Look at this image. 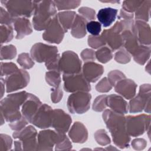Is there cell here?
Returning <instances> with one entry per match:
<instances>
[{"mask_svg":"<svg viewBox=\"0 0 151 151\" xmlns=\"http://www.w3.org/2000/svg\"><path fill=\"white\" fill-rule=\"evenodd\" d=\"M87 41L88 45L94 49L100 48L106 45V42L101 35L97 36L89 35Z\"/></svg>","mask_w":151,"mask_h":151,"instance_id":"cell-41","label":"cell"},{"mask_svg":"<svg viewBox=\"0 0 151 151\" xmlns=\"http://www.w3.org/2000/svg\"><path fill=\"white\" fill-rule=\"evenodd\" d=\"M151 1H143L142 5L135 12V18L137 21L147 22L150 18Z\"/></svg>","mask_w":151,"mask_h":151,"instance_id":"cell-29","label":"cell"},{"mask_svg":"<svg viewBox=\"0 0 151 151\" xmlns=\"http://www.w3.org/2000/svg\"><path fill=\"white\" fill-rule=\"evenodd\" d=\"M72 122L71 116L64 110L57 109L53 110L51 127L55 131L65 133L68 130Z\"/></svg>","mask_w":151,"mask_h":151,"instance_id":"cell-17","label":"cell"},{"mask_svg":"<svg viewBox=\"0 0 151 151\" xmlns=\"http://www.w3.org/2000/svg\"><path fill=\"white\" fill-rule=\"evenodd\" d=\"M107 96L106 94L97 96L93 102L92 106L93 110L97 112L104 111L107 106Z\"/></svg>","mask_w":151,"mask_h":151,"instance_id":"cell-36","label":"cell"},{"mask_svg":"<svg viewBox=\"0 0 151 151\" xmlns=\"http://www.w3.org/2000/svg\"><path fill=\"white\" fill-rule=\"evenodd\" d=\"M14 29L17 32L15 38L20 40L32 32L31 24L28 19L24 17L17 18L14 22Z\"/></svg>","mask_w":151,"mask_h":151,"instance_id":"cell-24","label":"cell"},{"mask_svg":"<svg viewBox=\"0 0 151 151\" xmlns=\"http://www.w3.org/2000/svg\"><path fill=\"white\" fill-rule=\"evenodd\" d=\"M4 80L6 86V91L9 93L25 88L29 82V75L24 69H18Z\"/></svg>","mask_w":151,"mask_h":151,"instance_id":"cell-13","label":"cell"},{"mask_svg":"<svg viewBox=\"0 0 151 151\" xmlns=\"http://www.w3.org/2000/svg\"><path fill=\"white\" fill-rule=\"evenodd\" d=\"M107 104L112 111L125 114L129 111V105L126 101L120 96L117 94H110L107 96Z\"/></svg>","mask_w":151,"mask_h":151,"instance_id":"cell-23","label":"cell"},{"mask_svg":"<svg viewBox=\"0 0 151 151\" xmlns=\"http://www.w3.org/2000/svg\"><path fill=\"white\" fill-rule=\"evenodd\" d=\"M126 78V76L120 70H112L108 74V80L109 81L111 85L114 86L117 82Z\"/></svg>","mask_w":151,"mask_h":151,"instance_id":"cell-43","label":"cell"},{"mask_svg":"<svg viewBox=\"0 0 151 151\" xmlns=\"http://www.w3.org/2000/svg\"><path fill=\"white\" fill-rule=\"evenodd\" d=\"M35 9L32 18L34 28L37 31L45 29L57 15V10L52 1H34Z\"/></svg>","mask_w":151,"mask_h":151,"instance_id":"cell-3","label":"cell"},{"mask_svg":"<svg viewBox=\"0 0 151 151\" xmlns=\"http://www.w3.org/2000/svg\"><path fill=\"white\" fill-rule=\"evenodd\" d=\"M136 88L137 84L133 80L128 78L119 81L114 86L115 91L127 100L132 99L134 97Z\"/></svg>","mask_w":151,"mask_h":151,"instance_id":"cell-21","label":"cell"},{"mask_svg":"<svg viewBox=\"0 0 151 151\" xmlns=\"http://www.w3.org/2000/svg\"><path fill=\"white\" fill-rule=\"evenodd\" d=\"M82 63L78 55L72 51L63 52L59 62L60 72L63 74H73L81 73Z\"/></svg>","mask_w":151,"mask_h":151,"instance_id":"cell-8","label":"cell"},{"mask_svg":"<svg viewBox=\"0 0 151 151\" xmlns=\"http://www.w3.org/2000/svg\"><path fill=\"white\" fill-rule=\"evenodd\" d=\"M15 19L16 18L13 17L2 6L0 7V22L1 25H11Z\"/></svg>","mask_w":151,"mask_h":151,"instance_id":"cell-42","label":"cell"},{"mask_svg":"<svg viewBox=\"0 0 151 151\" xmlns=\"http://www.w3.org/2000/svg\"><path fill=\"white\" fill-rule=\"evenodd\" d=\"M94 139L101 146H106L110 143L111 140L104 129H99L94 133Z\"/></svg>","mask_w":151,"mask_h":151,"instance_id":"cell-39","label":"cell"},{"mask_svg":"<svg viewBox=\"0 0 151 151\" xmlns=\"http://www.w3.org/2000/svg\"><path fill=\"white\" fill-rule=\"evenodd\" d=\"M105 150H117V149L113 147L112 146H109V147H106V148L105 149Z\"/></svg>","mask_w":151,"mask_h":151,"instance_id":"cell-56","label":"cell"},{"mask_svg":"<svg viewBox=\"0 0 151 151\" xmlns=\"http://www.w3.org/2000/svg\"><path fill=\"white\" fill-rule=\"evenodd\" d=\"M102 116L115 145L120 149L128 147L131 139L126 130V117L124 114L106 109Z\"/></svg>","mask_w":151,"mask_h":151,"instance_id":"cell-1","label":"cell"},{"mask_svg":"<svg viewBox=\"0 0 151 151\" xmlns=\"http://www.w3.org/2000/svg\"><path fill=\"white\" fill-rule=\"evenodd\" d=\"M64 33L65 31L56 15L48 25L42 36L47 42L60 44L64 38Z\"/></svg>","mask_w":151,"mask_h":151,"instance_id":"cell-15","label":"cell"},{"mask_svg":"<svg viewBox=\"0 0 151 151\" xmlns=\"http://www.w3.org/2000/svg\"><path fill=\"white\" fill-rule=\"evenodd\" d=\"M54 3L58 10H68L78 7L81 1H54Z\"/></svg>","mask_w":151,"mask_h":151,"instance_id":"cell-34","label":"cell"},{"mask_svg":"<svg viewBox=\"0 0 151 151\" xmlns=\"http://www.w3.org/2000/svg\"><path fill=\"white\" fill-rule=\"evenodd\" d=\"M42 103L40 99L34 94L31 93L28 94L27 100L22 106L21 113L29 123L37 113Z\"/></svg>","mask_w":151,"mask_h":151,"instance_id":"cell-18","label":"cell"},{"mask_svg":"<svg viewBox=\"0 0 151 151\" xmlns=\"http://www.w3.org/2000/svg\"><path fill=\"white\" fill-rule=\"evenodd\" d=\"M143 2V1L136 0L124 1L122 4V9L129 13H133L134 12L136 11V10L142 5Z\"/></svg>","mask_w":151,"mask_h":151,"instance_id":"cell-40","label":"cell"},{"mask_svg":"<svg viewBox=\"0 0 151 151\" xmlns=\"http://www.w3.org/2000/svg\"><path fill=\"white\" fill-rule=\"evenodd\" d=\"M146 71L147 72H148L150 74V61H149L148 62V64L147 65L146 67Z\"/></svg>","mask_w":151,"mask_h":151,"instance_id":"cell-55","label":"cell"},{"mask_svg":"<svg viewBox=\"0 0 151 151\" xmlns=\"http://www.w3.org/2000/svg\"><path fill=\"white\" fill-rule=\"evenodd\" d=\"M150 84L140 86L139 93L129 102V111L130 113H140L143 110L147 113H150Z\"/></svg>","mask_w":151,"mask_h":151,"instance_id":"cell-4","label":"cell"},{"mask_svg":"<svg viewBox=\"0 0 151 151\" xmlns=\"http://www.w3.org/2000/svg\"><path fill=\"white\" fill-rule=\"evenodd\" d=\"M1 2L5 6L6 11L14 18H29L34 14L35 5L34 1L1 0Z\"/></svg>","mask_w":151,"mask_h":151,"instance_id":"cell-5","label":"cell"},{"mask_svg":"<svg viewBox=\"0 0 151 151\" xmlns=\"http://www.w3.org/2000/svg\"><path fill=\"white\" fill-rule=\"evenodd\" d=\"M91 99V96L88 92L73 93L68 98L67 108L73 114H83L89 110Z\"/></svg>","mask_w":151,"mask_h":151,"instance_id":"cell-7","label":"cell"},{"mask_svg":"<svg viewBox=\"0 0 151 151\" xmlns=\"http://www.w3.org/2000/svg\"><path fill=\"white\" fill-rule=\"evenodd\" d=\"M151 49L150 45H140L138 49L132 55L136 63L140 65H144L149 58Z\"/></svg>","mask_w":151,"mask_h":151,"instance_id":"cell-28","label":"cell"},{"mask_svg":"<svg viewBox=\"0 0 151 151\" xmlns=\"http://www.w3.org/2000/svg\"><path fill=\"white\" fill-rule=\"evenodd\" d=\"M34 60L28 53L22 52L18 55L17 62L24 69H30L34 65Z\"/></svg>","mask_w":151,"mask_h":151,"instance_id":"cell-35","label":"cell"},{"mask_svg":"<svg viewBox=\"0 0 151 151\" xmlns=\"http://www.w3.org/2000/svg\"><path fill=\"white\" fill-rule=\"evenodd\" d=\"M28 93L22 91L16 93L9 94L1 101V114L5 120L12 123L20 119L22 114L19 109L22 106L28 97Z\"/></svg>","mask_w":151,"mask_h":151,"instance_id":"cell-2","label":"cell"},{"mask_svg":"<svg viewBox=\"0 0 151 151\" xmlns=\"http://www.w3.org/2000/svg\"><path fill=\"white\" fill-rule=\"evenodd\" d=\"M131 145L134 149L136 150H141L146 147L147 142L144 139L137 138L132 140Z\"/></svg>","mask_w":151,"mask_h":151,"instance_id":"cell-53","label":"cell"},{"mask_svg":"<svg viewBox=\"0 0 151 151\" xmlns=\"http://www.w3.org/2000/svg\"><path fill=\"white\" fill-rule=\"evenodd\" d=\"M112 88V86L110 83L107 77L102 78L96 86V90L100 93L109 92Z\"/></svg>","mask_w":151,"mask_h":151,"instance_id":"cell-47","label":"cell"},{"mask_svg":"<svg viewBox=\"0 0 151 151\" xmlns=\"http://www.w3.org/2000/svg\"><path fill=\"white\" fill-rule=\"evenodd\" d=\"M63 93L60 86L51 89V99L52 103H57L61 101L63 98Z\"/></svg>","mask_w":151,"mask_h":151,"instance_id":"cell-52","label":"cell"},{"mask_svg":"<svg viewBox=\"0 0 151 151\" xmlns=\"http://www.w3.org/2000/svg\"><path fill=\"white\" fill-rule=\"evenodd\" d=\"M119 19H131L133 18V13H129L123 9L120 10L119 16L118 17Z\"/></svg>","mask_w":151,"mask_h":151,"instance_id":"cell-54","label":"cell"},{"mask_svg":"<svg viewBox=\"0 0 151 151\" xmlns=\"http://www.w3.org/2000/svg\"><path fill=\"white\" fill-rule=\"evenodd\" d=\"M68 136L73 142L83 143L88 139V131L81 122H76L69 130Z\"/></svg>","mask_w":151,"mask_h":151,"instance_id":"cell-22","label":"cell"},{"mask_svg":"<svg viewBox=\"0 0 151 151\" xmlns=\"http://www.w3.org/2000/svg\"><path fill=\"white\" fill-rule=\"evenodd\" d=\"M81 57L82 60L86 62L93 61L96 60V51L92 49L86 48L81 52Z\"/></svg>","mask_w":151,"mask_h":151,"instance_id":"cell-51","label":"cell"},{"mask_svg":"<svg viewBox=\"0 0 151 151\" xmlns=\"http://www.w3.org/2000/svg\"><path fill=\"white\" fill-rule=\"evenodd\" d=\"M150 114H142L126 117V130L130 136L137 137L150 129Z\"/></svg>","mask_w":151,"mask_h":151,"instance_id":"cell-6","label":"cell"},{"mask_svg":"<svg viewBox=\"0 0 151 151\" xmlns=\"http://www.w3.org/2000/svg\"><path fill=\"white\" fill-rule=\"evenodd\" d=\"M46 82L51 87L55 88L61 83L60 73L57 71H48L45 73Z\"/></svg>","mask_w":151,"mask_h":151,"instance_id":"cell-32","label":"cell"},{"mask_svg":"<svg viewBox=\"0 0 151 151\" xmlns=\"http://www.w3.org/2000/svg\"><path fill=\"white\" fill-rule=\"evenodd\" d=\"M37 132L31 125L25 127L21 130L15 131L13 133L14 139H18L21 144V147L24 150H37Z\"/></svg>","mask_w":151,"mask_h":151,"instance_id":"cell-11","label":"cell"},{"mask_svg":"<svg viewBox=\"0 0 151 151\" xmlns=\"http://www.w3.org/2000/svg\"><path fill=\"white\" fill-rule=\"evenodd\" d=\"M64 89L68 93L78 91L88 92L91 90L90 83L85 78L82 73L63 76Z\"/></svg>","mask_w":151,"mask_h":151,"instance_id":"cell-9","label":"cell"},{"mask_svg":"<svg viewBox=\"0 0 151 151\" xmlns=\"http://www.w3.org/2000/svg\"><path fill=\"white\" fill-rule=\"evenodd\" d=\"M113 57L112 51L108 47H101L96 51V58L101 63L109 62L112 59Z\"/></svg>","mask_w":151,"mask_h":151,"instance_id":"cell-30","label":"cell"},{"mask_svg":"<svg viewBox=\"0 0 151 151\" xmlns=\"http://www.w3.org/2000/svg\"><path fill=\"white\" fill-rule=\"evenodd\" d=\"M14 37L13 28L11 25H1L0 27V38L1 45L11 41Z\"/></svg>","mask_w":151,"mask_h":151,"instance_id":"cell-31","label":"cell"},{"mask_svg":"<svg viewBox=\"0 0 151 151\" xmlns=\"http://www.w3.org/2000/svg\"><path fill=\"white\" fill-rule=\"evenodd\" d=\"M0 139V151L10 150L12 144V140L11 136L6 134H1Z\"/></svg>","mask_w":151,"mask_h":151,"instance_id":"cell-45","label":"cell"},{"mask_svg":"<svg viewBox=\"0 0 151 151\" xmlns=\"http://www.w3.org/2000/svg\"><path fill=\"white\" fill-rule=\"evenodd\" d=\"M117 9L113 8H104L100 9L97 14V18L99 22L103 25L104 27L110 26L116 19Z\"/></svg>","mask_w":151,"mask_h":151,"instance_id":"cell-25","label":"cell"},{"mask_svg":"<svg viewBox=\"0 0 151 151\" xmlns=\"http://www.w3.org/2000/svg\"><path fill=\"white\" fill-rule=\"evenodd\" d=\"M28 121L26 119L24 116H22V117L17 121L9 123V126L11 129L14 131H19L24 129L28 124Z\"/></svg>","mask_w":151,"mask_h":151,"instance_id":"cell-50","label":"cell"},{"mask_svg":"<svg viewBox=\"0 0 151 151\" xmlns=\"http://www.w3.org/2000/svg\"><path fill=\"white\" fill-rule=\"evenodd\" d=\"M64 134L49 129L40 131L37 135L38 145L36 150H52Z\"/></svg>","mask_w":151,"mask_h":151,"instance_id":"cell-14","label":"cell"},{"mask_svg":"<svg viewBox=\"0 0 151 151\" xmlns=\"http://www.w3.org/2000/svg\"><path fill=\"white\" fill-rule=\"evenodd\" d=\"M60 57H61L60 54H58L54 57H53L51 60L45 63V65L47 69L49 71H57L60 72L59 62H60Z\"/></svg>","mask_w":151,"mask_h":151,"instance_id":"cell-49","label":"cell"},{"mask_svg":"<svg viewBox=\"0 0 151 151\" xmlns=\"http://www.w3.org/2000/svg\"><path fill=\"white\" fill-rule=\"evenodd\" d=\"M134 32L140 45H150L151 43V31L150 25L146 22L136 21L134 23Z\"/></svg>","mask_w":151,"mask_h":151,"instance_id":"cell-19","label":"cell"},{"mask_svg":"<svg viewBox=\"0 0 151 151\" xmlns=\"http://www.w3.org/2000/svg\"><path fill=\"white\" fill-rule=\"evenodd\" d=\"M53 109L47 104H42L32 117L31 123L40 129L51 127Z\"/></svg>","mask_w":151,"mask_h":151,"instance_id":"cell-16","label":"cell"},{"mask_svg":"<svg viewBox=\"0 0 151 151\" xmlns=\"http://www.w3.org/2000/svg\"><path fill=\"white\" fill-rule=\"evenodd\" d=\"M87 21L81 15L77 14L71 27V34L76 38H83L87 34L86 25Z\"/></svg>","mask_w":151,"mask_h":151,"instance_id":"cell-26","label":"cell"},{"mask_svg":"<svg viewBox=\"0 0 151 151\" xmlns=\"http://www.w3.org/2000/svg\"><path fill=\"white\" fill-rule=\"evenodd\" d=\"M17 55V48L13 45L2 46L1 47V60H12Z\"/></svg>","mask_w":151,"mask_h":151,"instance_id":"cell-33","label":"cell"},{"mask_svg":"<svg viewBox=\"0 0 151 151\" xmlns=\"http://www.w3.org/2000/svg\"><path fill=\"white\" fill-rule=\"evenodd\" d=\"M131 60V55L124 48L121 47L114 54V60L120 64H127Z\"/></svg>","mask_w":151,"mask_h":151,"instance_id":"cell-37","label":"cell"},{"mask_svg":"<svg viewBox=\"0 0 151 151\" xmlns=\"http://www.w3.org/2000/svg\"><path fill=\"white\" fill-rule=\"evenodd\" d=\"M86 29L87 31L91 34V35H99L101 30V25L99 22L96 21H91L87 22L86 25Z\"/></svg>","mask_w":151,"mask_h":151,"instance_id":"cell-44","label":"cell"},{"mask_svg":"<svg viewBox=\"0 0 151 151\" xmlns=\"http://www.w3.org/2000/svg\"><path fill=\"white\" fill-rule=\"evenodd\" d=\"M58 54L57 47L42 42L35 43L30 50V55L32 58L35 61L40 63L48 62Z\"/></svg>","mask_w":151,"mask_h":151,"instance_id":"cell-12","label":"cell"},{"mask_svg":"<svg viewBox=\"0 0 151 151\" xmlns=\"http://www.w3.org/2000/svg\"><path fill=\"white\" fill-rule=\"evenodd\" d=\"M78 12L83 17H84L87 21H93L96 18V12L91 8L87 6H83L78 9Z\"/></svg>","mask_w":151,"mask_h":151,"instance_id":"cell-46","label":"cell"},{"mask_svg":"<svg viewBox=\"0 0 151 151\" xmlns=\"http://www.w3.org/2000/svg\"><path fill=\"white\" fill-rule=\"evenodd\" d=\"M55 146V150H68L72 148V144L66 135L56 143Z\"/></svg>","mask_w":151,"mask_h":151,"instance_id":"cell-48","label":"cell"},{"mask_svg":"<svg viewBox=\"0 0 151 151\" xmlns=\"http://www.w3.org/2000/svg\"><path fill=\"white\" fill-rule=\"evenodd\" d=\"M101 2H109V1H101ZM111 2H112V3H116V2H117V3H119V1H111Z\"/></svg>","mask_w":151,"mask_h":151,"instance_id":"cell-57","label":"cell"},{"mask_svg":"<svg viewBox=\"0 0 151 151\" xmlns=\"http://www.w3.org/2000/svg\"><path fill=\"white\" fill-rule=\"evenodd\" d=\"M19 68L13 63H1V76L7 77L16 72Z\"/></svg>","mask_w":151,"mask_h":151,"instance_id":"cell-38","label":"cell"},{"mask_svg":"<svg viewBox=\"0 0 151 151\" xmlns=\"http://www.w3.org/2000/svg\"><path fill=\"white\" fill-rule=\"evenodd\" d=\"M77 14L74 11H68L58 13L57 17L61 25L63 28L65 32L71 28Z\"/></svg>","mask_w":151,"mask_h":151,"instance_id":"cell-27","label":"cell"},{"mask_svg":"<svg viewBox=\"0 0 151 151\" xmlns=\"http://www.w3.org/2000/svg\"><path fill=\"white\" fill-rule=\"evenodd\" d=\"M103 73V67L93 61L86 62L82 67V74L89 83L97 81Z\"/></svg>","mask_w":151,"mask_h":151,"instance_id":"cell-20","label":"cell"},{"mask_svg":"<svg viewBox=\"0 0 151 151\" xmlns=\"http://www.w3.org/2000/svg\"><path fill=\"white\" fill-rule=\"evenodd\" d=\"M124 30V27L122 21H117L114 25L108 29H104L101 35L104 38L106 44L112 51L123 47V38L122 32Z\"/></svg>","mask_w":151,"mask_h":151,"instance_id":"cell-10","label":"cell"}]
</instances>
